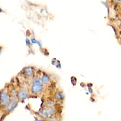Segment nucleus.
<instances>
[{
    "label": "nucleus",
    "mask_w": 121,
    "mask_h": 121,
    "mask_svg": "<svg viewBox=\"0 0 121 121\" xmlns=\"http://www.w3.org/2000/svg\"><path fill=\"white\" fill-rule=\"evenodd\" d=\"M43 89V85L41 81L39 79V78H35L34 80L32 87L31 90L33 93L37 94L40 93Z\"/></svg>",
    "instance_id": "1"
},
{
    "label": "nucleus",
    "mask_w": 121,
    "mask_h": 121,
    "mask_svg": "<svg viewBox=\"0 0 121 121\" xmlns=\"http://www.w3.org/2000/svg\"><path fill=\"white\" fill-rule=\"evenodd\" d=\"M54 110L50 107L45 108L40 112V114L46 118H51L54 116Z\"/></svg>",
    "instance_id": "2"
},
{
    "label": "nucleus",
    "mask_w": 121,
    "mask_h": 121,
    "mask_svg": "<svg viewBox=\"0 0 121 121\" xmlns=\"http://www.w3.org/2000/svg\"><path fill=\"white\" fill-rule=\"evenodd\" d=\"M9 102V98L7 94L4 92L1 93L0 96V103L2 106H5Z\"/></svg>",
    "instance_id": "3"
},
{
    "label": "nucleus",
    "mask_w": 121,
    "mask_h": 121,
    "mask_svg": "<svg viewBox=\"0 0 121 121\" xmlns=\"http://www.w3.org/2000/svg\"><path fill=\"white\" fill-rule=\"evenodd\" d=\"M17 102L16 99H12L10 100L6 106V109L7 112H11L17 106Z\"/></svg>",
    "instance_id": "4"
},
{
    "label": "nucleus",
    "mask_w": 121,
    "mask_h": 121,
    "mask_svg": "<svg viewBox=\"0 0 121 121\" xmlns=\"http://www.w3.org/2000/svg\"><path fill=\"white\" fill-rule=\"evenodd\" d=\"M18 97L20 100H23L27 97V94L26 92L24 90H20L18 91L17 94Z\"/></svg>",
    "instance_id": "5"
},
{
    "label": "nucleus",
    "mask_w": 121,
    "mask_h": 121,
    "mask_svg": "<svg viewBox=\"0 0 121 121\" xmlns=\"http://www.w3.org/2000/svg\"><path fill=\"white\" fill-rule=\"evenodd\" d=\"M42 83L43 84H47L50 82V78L47 75H43L42 78Z\"/></svg>",
    "instance_id": "6"
},
{
    "label": "nucleus",
    "mask_w": 121,
    "mask_h": 121,
    "mask_svg": "<svg viewBox=\"0 0 121 121\" xmlns=\"http://www.w3.org/2000/svg\"><path fill=\"white\" fill-rule=\"evenodd\" d=\"M25 72L26 74V75L28 77H31L32 75L33 74V71L31 67H27L25 69Z\"/></svg>",
    "instance_id": "7"
},
{
    "label": "nucleus",
    "mask_w": 121,
    "mask_h": 121,
    "mask_svg": "<svg viewBox=\"0 0 121 121\" xmlns=\"http://www.w3.org/2000/svg\"><path fill=\"white\" fill-rule=\"evenodd\" d=\"M55 97L57 99H59V100H61L63 98V94L60 93V92H58L55 95Z\"/></svg>",
    "instance_id": "8"
},
{
    "label": "nucleus",
    "mask_w": 121,
    "mask_h": 121,
    "mask_svg": "<svg viewBox=\"0 0 121 121\" xmlns=\"http://www.w3.org/2000/svg\"><path fill=\"white\" fill-rule=\"evenodd\" d=\"M35 121H45L42 120H35Z\"/></svg>",
    "instance_id": "9"
}]
</instances>
